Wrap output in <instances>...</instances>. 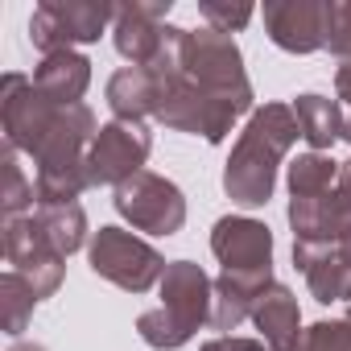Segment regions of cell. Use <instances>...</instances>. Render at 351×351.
I'll return each mask as SVG.
<instances>
[{"instance_id": "20", "label": "cell", "mask_w": 351, "mask_h": 351, "mask_svg": "<svg viewBox=\"0 0 351 351\" xmlns=\"http://www.w3.org/2000/svg\"><path fill=\"white\" fill-rule=\"evenodd\" d=\"M289 108H293V116H298V128H302V141L310 145V153H322V149H330L335 141H343V112H339V99L318 95V91H306V95H298Z\"/></svg>"}, {"instance_id": "3", "label": "cell", "mask_w": 351, "mask_h": 351, "mask_svg": "<svg viewBox=\"0 0 351 351\" xmlns=\"http://www.w3.org/2000/svg\"><path fill=\"white\" fill-rule=\"evenodd\" d=\"M215 310V281L195 261H169L161 277V306L136 318V335L153 351H178L186 347Z\"/></svg>"}, {"instance_id": "7", "label": "cell", "mask_w": 351, "mask_h": 351, "mask_svg": "<svg viewBox=\"0 0 351 351\" xmlns=\"http://www.w3.org/2000/svg\"><path fill=\"white\" fill-rule=\"evenodd\" d=\"M66 108L50 104L29 75L21 71H9L0 79V124H5V145L17 149V153H29L38 157V149L46 145V136L58 128Z\"/></svg>"}, {"instance_id": "29", "label": "cell", "mask_w": 351, "mask_h": 351, "mask_svg": "<svg viewBox=\"0 0 351 351\" xmlns=\"http://www.w3.org/2000/svg\"><path fill=\"white\" fill-rule=\"evenodd\" d=\"M199 351H269V343H261V339H240V335H219V339L203 343Z\"/></svg>"}, {"instance_id": "5", "label": "cell", "mask_w": 351, "mask_h": 351, "mask_svg": "<svg viewBox=\"0 0 351 351\" xmlns=\"http://www.w3.org/2000/svg\"><path fill=\"white\" fill-rule=\"evenodd\" d=\"M116 21V5L108 0H42L29 17V42L42 58L99 42L104 29Z\"/></svg>"}, {"instance_id": "16", "label": "cell", "mask_w": 351, "mask_h": 351, "mask_svg": "<svg viewBox=\"0 0 351 351\" xmlns=\"http://www.w3.org/2000/svg\"><path fill=\"white\" fill-rule=\"evenodd\" d=\"M252 322L265 335L269 351H298V343H302V310H298L293 289H285L281 281H273L261 293V302L252 310Z\"/></svg>"}, {"instance_id": "28", "label": "cell", "mask_w": 351, "mask_h": 351, "mask_svg": "<svg viewBox=\"0 0 351 351\" xmlns=\"http://www.w3.org/2000/svg\"><path fill=\"white\" fill-rule=\"evenodd\" d=\"M335 99L343 112V141L351 145V62H339L335 71Z\"/></svg>"}, {"instance_id": "9", "label": "cell", "mask_w": 351, "mask_h": 351, "mask_svg": "<svg viewBox=\"0 0 351 351\" xmlns=\"http://www.w3.org/2000/svg\"><path fill=\"white\" fill-rule=\"evenodd\" d=\"M153 149V132L136 120H112L99 124L91 149H87V178L91 186H120L132 173L145 169Z\"/></svg>"}, {"instance_id": "14", "label": "cell", "mask_w": 351, "mask_h": 351, "mask_svg": "<svg viewBox=\"0 0 351 351\" xmlns=\"http://www.w3.org/2000/svg\"><path fill=\"white\" fill-rule=\"evenodd\" d=\"M289 228L293 244H335L351 232V219L339 203V195H318V199H289Z\"/></svg>"}, {"instance_id": "8", "label": "cell", "mask_w": 351, "mask_h": 351, "mask_svg": "<svg viewBox=\"0 0 351 351\" xmlns=\"http://www.w3.org/2000/svg\"><path fill=\"white\" fill-rule=\"evenodd\" d=\"M112 203L136 232L149 236H173L186 223V195L153 169H141L128 182H120Z\"/></svg>"}, {"instance_id": "19", "label": "cell", "mask_w": 351, "mask_h": 351, "mask_svg": "<svg viewBox=\"0 0 351 351\" xmlns=\"http://www.w3.org/2000/svg\"><path fill=\"white\" fill-rule=\"evenodd\" d=\"M273 285V277H256V273H219L215 277V310H211V326L215 330H236L244 318H252L261 293Z\"/></svg>"}, {"instance_id": "21", "label": "cell", "mask_w": 351, "mask_h": 351, "mask_svg": "<svg viewBox=\"0 0 351 351\" xmlns=\"http://www.w3.org/2000/svg\"><path fill=\"white\" fill-rule=\"evenodd\" d=\"M38 228H42V236L62 252V256H71V252H79L83 244H87V211L79 207V203H66V207H38Z\"/></svg>"}, {"instance_id": "32", "label": "cell", "mask_w": 351, "mask_h": 351, "mask_svg": "<svg viewBox=\"0 0 351 351\" xmlns=\"http://www.w3.org/2000/svg\"><path fill=\"white\" fill-rule=\"evenodd\" d=\"M347 322H351V302H347Z\"/></svg>"}, {"instance_id": "30", "label": "cell", "mask_w": 351, "mask_h": 351, "mask_svg": "<svg viewBox=\"0 0 351 351\" xmlns=\"http://www.w3.org/2000/svg\"><path fill=\"white\" fill-rule=\"evenodd\" d=\"M335 195H339V203H343V211H347V219H351V157L339 165V182H335Z\"/></svg>"}, {"instance_id": "26", "label": "cell", "mask_w": 351, "mask_h": 351, "mask_svg": "<svg viewBox=\"0 0 351 351\" xmlns=\"http://www.w3.org/2000/svg\"><path fill=\"white\" fill-rule=\"evenodd\" d=\"M199 13H203L207 29H219V34H240L256 17V9L244 5V0H236V5H223V0H199Z\"/></svg>"}, {"instance_id": "15", "label": "cell", "mask_w": 351, "mask_h": 351, "mask_svg": "<svg viewBox=\"0 0 351 351\" xmlns=\"http://www.w3.org/2000/svg\"><path fill=\"white\" fill-rule=\"evenodd\" d=\"M34 87L58 104V108H75L83 104L87 87H91V58L79 54V50H62V54H50L42 58V66L34 71Z\"/></svg>"}, {"instance_id": "2", "label": "cell", "mask_w": 351, "mask_h": 351, "mask_svg": "<svg viewBox=\"0 0 351 351\" xmlns=\"http://www.w3.org/2000/svg\"><path fill=\"white\" fill-rule=\"evenodd\" d=\"M149 66L157 71V83H161V104H157V116L153 120L165 124V128H173V132H191V136H203V141L219 145L240 116H252L256 112L244 99H228V95H211V91L195 87L178 71V62H173V25L165 34L161 54Z\"/></svg>"}, {"instance_id": "13", "label": "cell", "mask_w": 351, "mask_h": 351, "mask_svg": "<svg viewBox=\"0 0 351 351\" xmlns=\"http://www.w3.org/2000/svg\"><path fill=\"white\" fill-rule=\"evenodd\" d=\"M173 9V0H132V5H116V21H112V42L116 54L128 66H149L161 46H165V17Z\"/></svg>"}, {"instance_id": "17", "label": "cell", "mask_w": 351, "mask_h": 351, "mask_svg": "<svg viewBox=\"0 0 351 351\" xmlns=\"http://www.w3.org/2000/svg\"><path fill=\"white\" fill-rule=\"evenodd\" d=\"M157 104H161V83L153 66H124L108 79V108L116 120L145 124V116H157Z\"/></svg>"}, {"instance_id": "12", "label": "cell", "mask_w": 351, "mask_h": 351, "mask_svg": "<svg viewBox=\"0 0 351 351\" xmlns=\"http://www.w3.org/2000/svg\"><path fill=\"white\" fill-rule=\"evenodd\" d=\"M211 252L223 273H256L273 277V232L248 215H223L211 228Z\"/></svg>"}, {"instance_id": "25", "label": "cell", "mask_w": 351, "mask_h": 351, "mask_svg": "<svg viewBox=\"0 0 351 351\" xmlns=\"http://www.w3.org/2000/svg\"><path fill=\"white\" fill-rule=\"evenodd\" d=\"M298 351H351V322L347 318H322L314 326L302 330V343Z\"/></svg>"}, {"instance_id": "22", "label": "cell", "mask_w": 351, "mask_h": 351, "mask_svg": "<svg viewBox=\"0 0 351 351\" xmlns=\"http://www.w3.org/2000/svg\"><path fill=\"white\" fill-rule=\"evenodd\" d=\"M339 165L335 157L326 153H302L293 165H289V195L293 199H318V195H330L335 182H339Z\"/></svg>"}, {"instance_id": "27", "label": "cell", "mask_w": 351, "mask_h": 351, "mask_svg": "<svg viewBox=\"0 0 351 351\" xmlns=\"http://www.w3.org/2000/svg\"><path fill=\"white\" fill-rule=\"evenodd\" d=\"M326 50L339 62H351V0H330V38Z\"/></svg>"}, {"instance_id": "10", "label": "cell", "mask_w": 351, "mask_h": 351, "mask_svg": "<svg viewBox=\"0 0 351 351\" xmlns=\"http://www.w3.org/2000/svg\"><path fill=\"white\" fill-rule=\"evenodd\" d=\"M5 261L13 273H21L34 293L46 302L58 293L62 277H66V256L42 236L38 219L34 215H21V219H5Z\"/></svg>"}, {"instance_id": "6", "label": "cell", "mask_w": 351, "mask_h": 351, "mask_svg": "<svg viewBox=\"0 0 351 351\" xmlns=\"http://www.w3.org/2000/svg\"><path fill=\"white\" fill-rule=\"evenodd\" d=\"M87 261H91V273H95V277L120 285L124 293H145V289L161 285V277H165V269H169L165 256H161L153 244L136 240V236L124 232V228H99V232L91 236Z\"/></svg>"}, {"instance_id": "1", "label": "cell", "mask_w": 351, "mask_h": 351, "mask_svg": "<svg viewBox=\"0 0 351 351\" xmlns=\"http://www.w3.org/2000/svg\"><path fill=\"white\" fill-rule=\"evenodd\" d=\"M302 128L289 104H265L248 116L228 165H223V191L236 207H265L277 186V169L285 153L298 145Z\"/></svg>"}, {"instance_id": "4", "label": "cell", "mask_w": 351, "mask_h": 351, "mask_svg": "<svg viewBox=\"0 0 351 351\" xmlns=\"http://www.w3.org/2000/svg\"><path fill=\"white\" fill-rule=\"evenodd\" d=\"M173 62H178V71L195 87H203L211 95L252 104V83H248V71H244V54H240L232 34L173 25Z\"/></svg>"}, {"instance_id": "11", "label": "cell", "mask_w": 351, "mask_h": 351, "mask_svg": "<svg viewBox=\"0 0 351 351\" xmlns=\"http://www.w3.org/2000/svg\"><path fill=\"white\" fill-rule=\"evenodd\" d=\"M265 34L285 54L326 50L330 38V0H265Z\"/></svg>"}, {"instance_id": "23", "label": "cell", "mask_w": 351, "mask_h": 351, "mask_svg": "<svg viewBox=\"0 0 351 351\" xmlns=\"http://www.w3.org/2000/svg\"><path fill=\"white\" fill-rule=\"evenodd\" d=\"M38 302H42V298L34 293V285H29L21 273L9 269L5 277H0V322H5V335L21 339V330L29 326Z\"/></svg>"}, {"instance_id": "18", "label": "cell", "mask_w": 351, "mask_h": 351, "mask_svg": "<svg viewBox=\"0 0 351 351\" xmlns=\"http://www.w3.org/2000/svg\"><path fill=\"white\" fill-rule=\"evenodd\" d=\"M293 265L302 269L314 302L322 306L347 302V265L339 256V240L335 244H293Z\"/></svg>"}, {"instance_id": "24", "label": "cell", "mask_w": 351, "mask_h": 351, "mask_svg": "<svg viewBox=\"0 0 351 351\" xmlns=\"http://www.w3.org/2000/svg\"><path fill=\"white\" fill-rule=\"evenodd\" d=\"M0 165H5V219H21L34 203H38V191H34V182L25 178V169L17 165V149H9L5 145V153H0Z\"/></svg>"}, {"instance_id": "31", "label": "cell", "mask_w": 351, "mask_h": 351, "mask_svg": "<svg viewBox=\"0 0 351 351\" xmlns=\"http://www.w3.org/2000/svg\"><path fill=\"white\" fill-rule=\"evenodd\" d=\"M9 351H46V347H42V343H13Z\"/></svg>"}]
</instances>
